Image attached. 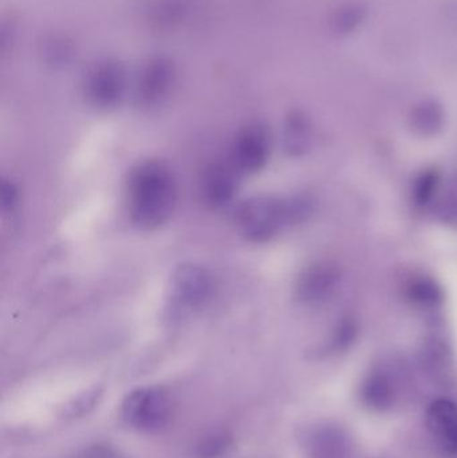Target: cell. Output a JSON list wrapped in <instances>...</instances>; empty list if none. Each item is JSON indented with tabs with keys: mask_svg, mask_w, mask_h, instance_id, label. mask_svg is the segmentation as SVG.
Instances as JSON below:
<instances>
[{
	"mask_svg": "<svg viewBox=\"0 0 457 458\" xmlns=\"http://www.w3.org/2000/svg\"><path fill=\"white\" fill-rule=\"evenodd\" d=\"M129 212L140 228L155 229L168 222L177 203V184L161 161H145L129 177Z\"/></svg>",
	"mask_w": 457,
	"mask_h": 458,
	"instance_id": "obj_1",
	"label": "cell"
},
{
	"mask_svg": "<svg viewBox=\"0 0 457 458\" xmlns=\"http://www.w3.org/2000/svg\"><path fill=\"white\" fill-rule=\"evenodd\" d=\"M310 209L305 199L252 198L239 206L235 225L250 242H268L282 229L302 222Z\"/></svg>",
	"mask_w": 457,
	"mask_h": 458,
	"instance_id": "obj_2",
	"label": "cell"
},
{
	"mask_svg": "<svg viewBox=\"0 0 457 458\" xmlns=\"http://www.w3.org/2000/svg\"><path fill=\"white\" fill-rule=\"evenodd\" d=\"M126 424L141 432H157L166 427L172 417V400L161 387L134 390L123 403Z\"/></svg>",
	"mask_w": 457,
	"mask_h": 458,
	"instance_id": "obj_3",
	"label": "cell"
},
{
	"mask_svg": "<svg viewBox=\"0 0 457 458\" xmlns=\"http://www.w3.org/2000/svg\"><path fill=\"white\" fill-rule=\"evenodd\" d=\"M212 288L214 282L206 268L196 264H182L172 276V306L177 312L195 311L209 301Z\"/></svg>",
	"mask_w": 457,
	"mask_h": 458,
	"instance_id": "obj_4",
	"label": "cell"
},
{
	"mask_svg": "<svg viewBox=\"0 0 457 458\" xmlns=\"http://www.w3.org/2000/svg\"><path fill=\"white\" fill-rule=\"evenodd\" d=\"M271 142L267 131L259 126L244 129L231 149V165L239 174H257L267 164Z\"/></svg>",
	"mask_w": 457,
	"mask_h": 458,
	"instance_id": "obj_5",
	"label": "cell"
},
{
	"mask_svg": "<svg viewBox=\"0 0 457 458\" xmlns=\"http://www.w3.org/2000/svg\"><path fill=\"white\" fill-rule=\"evenodd\" d=\"M340 279V269L335 264L327 261L313 264L298 279L295 287L298 301L308 306L324 303L337 290Z\"/></svg>",
	"mask_w": 457,
	"mask_h": 458,
	"instance_id": "obj_6",
	"label": "cell"
},
{
	"mask_svg": "<svg viewBox=\"0 0 457 458\" xmlns=\"http://www.w3.org/2000/svg\"><path fill=\"white\" fill-rule=\"evenodd\" d=\"M239 172L233 165L214 164L204 172L201 196L212 208L228 206L238 192Z\"/></svg>",
	"mask_w": 457,
	"mask_h": 458,
	"instance_id": "obj_7",
	"label": "cell"
},
{
	"mask_svg": "<svg viewBox=\"0 0 457 458\" xmlns=\"http://www.w3.org/2000/svg\"><path fill=\"white\" fill-rule=\"evenodd\" d=\"M427 425L437 445L457 456V406L448 400H437L427 411Z\"/></svg>",
	"mask_w": 457,
	"mask_h": 458,
	"instance_id": "obj_8",
	"label": "cell"
},
{
	"mask_svg": "<svg viewBox=\"0 0 457 458\" xmlns=\"http://www.w3.org/2000/svg\"><path fill=\"white\" fill-rule=\"evenodd\" d=\"M362 397H364L365 403L370 408H388L391 405L392 397H394L391 382L383 374H373L365 382Z\"/></svg>",
	"mask_w": 457,
	"mask_h": 458,
	"instance_id": "obj_9",
	"label": "cell"
},
{
	"mask_svg": "<svg viewBox=\"0 0 457 458\" xmlns=\"http://www.w3.org/2000/svg\"><path fill=\"white\" fill-rule=\"evenodd\" d=\"M310 144V131L302 121H294L284 131V147L289 155H303L308 152Z\"/></svg>",
	"mask_w": 457,
	"mask_h": 458,
	"instance_id": "obj_10",
	"label": "cell"
},
{
	"mask_svg": "<svg viewBox=\"0 0 457 458\" xmlns=\"http://www.w3.org/2000/svg\"><path fill=\"white\" fill-rule=\"evenodd\" d=\"M440 215L443 219L451 225H457V174L451 180L442 203H440Z\"/></svg>",
	"mask_w": 457,
	"mask_h": 458,
	"instance_id": "obj_11",
	"label": "cell"
},
{
	"mask_svg": "<svg viewBox=\"0 0 457 458\" xmlns=\"http://www.w3.org/2000/svg\"><path fill=\"white\" fill-rule=\"evenodd\" d=\"M440 125H442V118L434 109L421 110L413 121L415 131L421 134H434L435 131H439Z\"/></svg>",
	"mask_w": 457,
	"mask_h": 458,
	"instance_id": "obj_12",
	"label": "cell"
},
{
	"mask_svg": "<svg viewBox=\"0 0 457 458\" xmlns=\"http://www.w3.org/2000/svg\"><path fill=\"white\" fill-rule=\"evenodd\" d=\"M317 458H343V444L337 436H324L317 449Z\"/></svg>",
	"mask_w": 457,
	"mask_h": 458,
	"instance_id": "obj_13",
	"label": "cell"
},
{
	"mask_svg": "<svg viewBox=\"0 0 457 458\" xmlns=\"http://www.w3.org/2000/svg\"><path fill=\"white\" fill-rule=\"evenodd\" d=\"M0 196H2V198H0L2 199V208L4 209V211H13V209L18 207L19 191L13 182L4 180V182H2V192H0Z\"/></svg>",
	"mask_w": 457,
	"mask_h": 458,
	"instance_id": "obj_14",
	"label": "cell"
},
{
	"mask_svg": "<svg viewBox=\"0 0 457 458\" xmlns=\"http://www.w3.org/2000/svg\"><path fill=\"white\" fill-rule=\"evenodd\" d=\"M436 187V174H424L423 179L418 184V192H416V198L420 203H426L427 200L431 199L432 193Z\"/></svg>",
	"mask_w": 457,
	"mask_h": 458,
	"instance_id": "obj_15",
	"label": "cell"
},
{
	"mask_svg": "<svg viewBox=\"0 0 457 458\" xmlns=\"http://www.w3.org/2000/svg\"><path fill=\"white\" fill-rule=\"evenodd\" d=\"M225 448H227V443H225L224 438L216 437L215 440H209L208 443L203 446V449H200L201 456L204 458H214L216 457L217 454H222Z\"/></svg>",
	"mask_w": 457,
	"mask_h": 458,
	"instance_id": "obj_16",
	"label": "cell"
},
{
	"mask_svg": "<svg viewBox=\"0 0 457 458\" xmlns=\"http://www.w3.org/2000/svg\"><path fill=\"white\" fill-rule=\"evenodd\" d=\"M413 295H415L419 301L429 303V301H436L437 293L435 291L434 285L429 284V283L420 282V284L415 288V293H413Z\"/></svg>",
	"mask_w": 457,
	"mask_h": 458,
	"instance_id": "obj_17",
	"label": "cell"
}]
</instances>
